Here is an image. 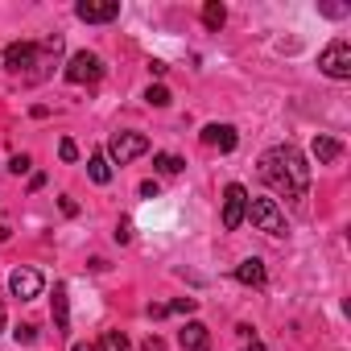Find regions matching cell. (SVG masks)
I'll return each instance as SVG.
<instances>
[{
	"instance_id": "4dcf8cb0",
	"label": "cell",
	"mask_w": 351,
	"mask_h": 351,
	"mask_svg": "<svg viewBox=\"0 0 351 351\" xmlns=\"http://www.w3.org/2000/svg\"><path fill=\"white\" fill-rule=\"evenodd\" d=\"M248 351H265V343H256V339H252V347H248Z\"/></svg>"
},
{
	"instance_id": "7a4b0ae2",
	"label": "cell",
	"mask_w": 351,
	"mask_h": 351,
	"mask_svg": "<svg viewBox=\"0 0 351 351\" xmlns=\"http://www.w3.org/2000/svg\"><path fill=\"white\" fill-rule=\"evenodd\" d=\"M256 232L265 236H285V211L277 207V199H248V215Z\"/></svg>"
},
{
	"instance_id": "ac0fdd59",
	"label": "cell",
	"mask_w": 351,
	"mask_h": 351,
	"mask_svg": "<svg viewBox=\"0 0 351 351\" xmlns=\"http://www.w3.org/2000/svg\"><path fill=\"white\" fill-rule=\"evenodd\" d=\"M99 351H128V335L124 330H108L104 343H99Z\"/></svg>"
},
{
	"instance_id": "52a82bcc",
	"label": "cell",
	"mask_w": 351,
	"mask_h": 351,
	"mask_svg": "<svg viewBox=\"0 0 351 351\" xmlns=\"http://www.w3.org/2000/svg\"><path fill=\"white\" fill-rule=\"evenodd\" d=\"M75 17L87 21V25H108V21L120 17V0H79Z\"/></svg>"
},
{
	"instance_id": "277c9868",
	"label": "cell",
	"mask_w": 351,
	"mask_h": 351,
	"mask_svg": "<svg viewBox=\"0 0 351 351\" xmlns=\"http://www.w3.org/2000/svg\"><path fill=\"white\" fill-rule=\"evenodd\" d=\"M141 153H149V136H141V132H116L112 141H108V161L112 165H128V161H136Z\"/></svg>"
},
{
	"instance_id": "cb8c5ba5",
	"label": "cell",
	"mask_w": 351,
	"mask_h": 351,
	"mask_svg": "<svg viewBox=\"0 0 351 351\" xmlns=\"http://www.w3.org/2000/svg\"><path fill=\"white\" fill-rule=\"evenodd\" d=\"M9 169H13V173H25V169H29V157H25V153H21V157H9Z\"/></svg>"
},
{
	"instance_id": "603a6c76",
	"label": "cell",
	"mask_w": 351,
	"mask_h": 351,
	"mask_svg": "<svg viewBox=\"0 0 351 351\" xmlns=\"http://www.w3.org/2000/svg\"><path fill=\"white\" fill-rule=\"evenodd\" d=\"M116 240H120V244L132 240V219H120V223H116Z\"/></svg>"
},
{
	"instance_id": "8992f818",
	"label": "cell",
	"mask_w": 351,
	"mask_h": 351,
	"mask_svg": "<svg viewBox=\"0 0 351 351\" xmlns=\"http://www.w3.org/2000/svg\"><path fill=\"white\" fill-rule=\"evenodd\" d=\"M9 75H29L34 79V66H38V42H13L5 54H0Z\"/></svg>"
},
{
	"instance_id": "1f68e13d",
	"label": "cell",
	"mask_w": 351,
	"mask_h": 351,
	"mask_svg": "<svg viewBox=\"0 0 351 351\" xmlns=\"http://www.w3.org/2000/svg\"><path fill=\"white\" fill-rule=\"evenodd\" d=\"M0 330H5V306H0Z\"/></svg>"
},
{
	"instance_id": "2e32d148",
	"label": "cell",
	"mask_w": 351,
	"mask_h": 351,
	"mask_svg": "<svg viewBox=\"0 0 351 351\" xmlns=\"http://www.w3.org/2000/svg\"><path fill=\"white\" fill-rule=\"evenodd\" d=\"M223 21H228V9L219 5V0H207L203 5V25L207 29H223Z\"/></svg>"
},
{
	"instance_id": "4fadbf2b",
	"label": "cell",
	"mask_w": 351,
	"mask_h": 351,
	"mask_svg": "<svg viewBox=\"0 0 351 351\" xmlns=\"http://www.w3.org/2000/svg\"><path fill=\"white\" fill-rule=\"evenodd\" d=\"M54 330L66 339L71 335V302H66V285H54Z\"/></svg>"
},
{
	"instance_id": "44dd1931",
	"label": "cell",
	"mask_w": 351,
	"mask_h": 351,
	"mask_svg": "<svg viewBox=\"0 0 351 351\" xmlns=\"http://www.w3.org/2000/svg\"><path fill=\"white\" fill-rule=\"evenodd\" d=\"M195 306H199V298H178L173 306H165V310H169V314H191Z\"/></svg>"
},
{
	"instance_id": "5b68a950",
	"label": "cell",
	"mask_w": 351,
	"mask_h": 351,
	"mask_svg": "<svg viewBox=\"0 0 351 351\" xmlns=\"http://www.w3.org/2000/svg\"><path fill=\"white\" fill-rule=\"evenodd\" d=\"M66 79H71L75 87H83V83H99V79H104V58L91 54V50L71 54V62H66Z\"/></svg>"
},
{
	"instance_id": "9a60e30c",
	"label": "cell",
	"mask_w": 351,
	"mask_h": 351,
	"mask_svg": "<svg viewBox=\"0 0 351 351\" xmlns=\"http://www.w3.org/2000/svg\"><path fill=\"white\" fill-rule=\"evenodd\" d=\"M87 173H91V182H99V186L112 182V161L104 157V149H95V153L87 157Z\"/></svg>"
},
{
	"instance_id": "f1b7e54d",
	"label": "cell",
	"mask_w": 351,
	"mask_h": 351,
	"mask_svg": "<svg viewBox=\"0 0 351 351\" xmlns=\"http://www.w3.org/2000/svg\"><path fill=\"white\" fill-rule=\"evenodd\" d=\"M71 351H99V343H75Z\"/></svg>"
},
{
	"instance_id": "5bb4252c",
	"label": "cell",
	"mask_w": 351,
	"mask_h": 351,
	"mask_svg": "<svg viewBox=\"0 0 351 351\" xmlns=\"http://www.w3.org/2000/svg\"><path fill=\"white\" fill-rule=\"evenodd\" d=\"M178 343H182L186 351H211V339H207V326H203V322H186L182 335H178Z\"/></svg>"
},
{
	"instance_id": "30bf717a",
	"label": "cell",
	"mask_w": 351,
	"mask_h": 351,
	"mask_svg": "<svg viewBox=\"0 0 351 351\" xmlns=\"http://www.w3.org/2000/svg\"><path fill=\"white\" fill-rule=\"evenodd\" d=\"M203 145H211V149H219V153H232V149L240 145V136H236L232 124H207V128H203Z\"/></svg>"
},
{
	"instance_id": "ba28073f",
	"label": "cell",
	"mask_w": 351,
	"mask_h": 351,
	"mask_svg": "<svg viewBox=\"0 0 351 351\" xmlns=\"http://www.w3.org/2000/svg\"><path fill=\"white\" fill-rule=\"evenodd\" d=\"M244 215H248V191H244L240 182H232V186L223 191V228L236 232V228L244 223Z\"/></svg>"
},
{
	"instance_id": "9c48e42d",
	"label": "cell",
	"mask_w": 351,
	"mask_h": 351,
	"mask_svg": "<svg viewBox=\"0 0 351 351\" xmlns=\"http://www.w3.org/2000/svg\"><path fill=\"white\" fill-rule=\"evenodd\" d=\"M42 285H46V281H42L38 269H13V273H9V293L21 298V302H34V298L42 293Z\"/></svg>"
},
{
	"instance_id": "6da1fadb",
	"label": "cell",
	"mask_w": 351,
	"mask_h": 351,
	"mask_svg": "<svg viewBox=\"0 0 351 351\" xmlns=\"http://www.w3.org/2000/svg\"><path fill=\"white\" fill-rule=\"evenodd\" d=\"M261 178L281 199H306V191H310V165H306V157L293 145H273V149L261 153Z\"/></svg>"
},
{
	"instance_id": "f546056e",
	"label": "cell",
	"mask_w": 351,
	"mask_h": 351,
	"mask_svg": "<svg viewBox=\"0 0 351 351\" xmlns=\"http://www.w3.org/2000/svg\"><path fill=\"white\" fill-rule=\"evenodd\" d=\"M13 232H9V219H0V240H9Z\"/></svg>"
},
{
	"instance_id": "7402d4cb",
	"label": "cell",
	"mask_w": 351,
	"mask_h": 351,
	"mask_svg": "<svg viewBox=\"0 0 351 351\" xmlns=\"http://www.w3.org/2000/svg\"><path fill=\"white\" fill-rule=\"evenodd\" d=\"M58 157H62V161H75V157H79V145H75V141L66 136V141L58 145Z\"/></svg>"
},
{
	"instance_id": "484cf974",
	"label": "cell",
	"mask_w": 351,
	"mask_h": 351,
	"mask_svg": "<svg viewBox=\"0 0 351 351\" xmlns=\"http://www.w3.org/2000/svg\"><path fill=\"white\" fill-rule=\"evenodd\" d=\"M141 351H165V343H161V339H157V335H149V339H145V343H141Z\"/></svg>"
},
{
	"instance_id": "d4e9b609",
	"label": "cell",
	"mask_w": 351,
	"mask_h": 351,
	"mask_svg": "<svg viewBox=\"0 0 351 351\" xmlns=\"http://www.w3.org/2000/svg\"><path fill=\"white\" fill-rule=\"evenodd\" d=\"M58 207H62V215H79V203H75L71 195H62V203H58Z\"/></svg>"
},
{
	"instance_id": "d6986e66",
	"label": "cell",
	"mask_w": 351,
	"mask_h": 351,
	"mask_svg": "<svg viewBox=\"0 0 351 351\" xmlns=\"http://www.w3.org/2000/svg\"><path fill=\"white\" fill-rule=\"evenodd\" d=\"M145 104H149V108H165V104H169V91H165L161 83H149V91H145Z\"/></svg>"
},
{
	"instance_id": "8fae6325",
	"label": "cell",
	"mask_w": 351,
	"mask_h": 351,
	"mask_svg": "<svg viewBox=\"0 0 351 351\" xmlns=\"http://www.w3.org/2000/svg\"><path fill=\"white\" fill-rule=\"evenodd\" d=\"M265 277H269V273H265V261H261V256H248V261H240V265H236V281H240V285L261 289V285H265Z\"/></svg>"
},
{
	"instance_id": "4316f807",
	"label": "cell",
	"mask_w": 351,
	"mask_h": 351,
	"mask_svg": "<svg viewBox=\"0 0 351 351\" xmlns=\"http://www.w3.org/2000/svg\"><path fill=\"white\" fill-rule=\"evenodd\" d=\"M141 199H157V182H141Z\"/></svg>"
},
{
	"instance_id": "ffe728a7",
	"label": "cell",
	"mask_w": 351,
	"mask_h": 351,
	"mask_svg": "<svg viewBox=\"0 0 351 351\" xmlns=\"http://www.w3.org/2000/svg\"><path fill=\"white\" fill-rule=\"evenodd\" d=\"M13 339H17V343H38V326H34V322H21V326L13 330Z\"/></svg>"
},
{
	"instance_id": "7c38bea8",
	"label": "cell",
	"mask_w": 351,
	"mask_h": 351,
	"mask_svg": "<svg viewBox=\"0 0 351 351\" xmlns=\"http://www.w3.org/2000/svg\"><path fill=\"white\" fill-rule=\"evenodd\" d=\"M310 153H314V161H318V165H330V161H339V157H343V145H339L335 136L318 132V136H314V145H310Z\"/></svg>"
},
{
	"instance_id": "3957f363",
	"label": "cell",
	"mask_w": 351,
	"mask_h": 351,
	"mask_svg": "<svg viewBox=\"0 0 351 351\" xmlns=\"http://www.w3.org/2000/svg\"><path fill=\"white\" fill-rule=\"evenodd\" d=\"M318 71L326 79H351V42L347 38H335L322 54H318Z\"/></svg>"
},
{
	"instance_id": "e0dca14e",
	"label": "cell",
	"mask_w": 351,
	"mask_h": 351,
	"mask_svg": "<svg viewBox=\"0 0 351 351\" xmlns=\"http://www.w3.org/2000/svg\"><path fill=\"white\" fill-rule=\"evenodd\" d=\"M153 165H157L161 173H182V169H186V161H182L178 153H157V157H153Z\"/></svg>"
},
{
	"instance_id": "83f0119b",
	"label": "cell",
	"mask_w": 351,
	"mask_h": 351,
	"mask_svg": "<svg viewBox=\"0 0 351 351\" xmlns=\"http://www.w3.org/2000/svg\"><path fill=\"white\" fill-rule=\"evenodd\" d=\"M322 13L326 17H347V9H339V5H322Z\"/></svg>"
}]
</instances>
